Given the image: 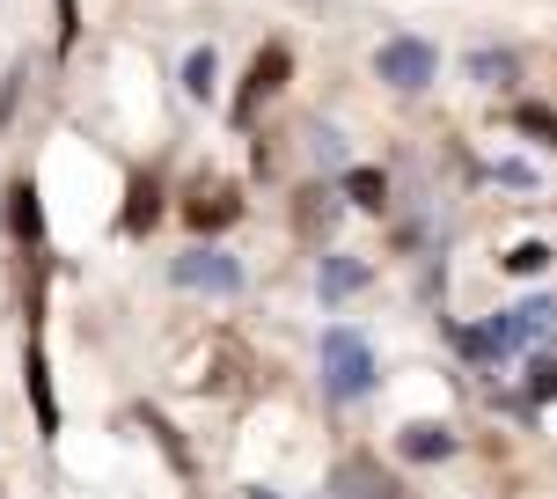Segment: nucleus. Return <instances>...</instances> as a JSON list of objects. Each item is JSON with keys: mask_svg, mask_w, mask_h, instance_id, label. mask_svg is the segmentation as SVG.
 Instances as JSON below:
<instances>
[{"mask_svg": "<svg viewBox=\"0 0 557 499\" xmlns=\"http://www.w3.org/2000/svg\"><path fill=\"white\" fill-rule=\"evenodd\" d=\"M447 448H455L447 426H404V455H418V463H433V455H447Z\"/></svg>", "mask_w": 557, "mask_h": 499, "instance_id": "10", "label": "nucleus"}, {"mask_svg": "<svg viewBox=\"0 0 557 499\" xmlns=\"http://www.w3.org/2000/svg\"><path fill=\"white\" fill-rule=\"evenodd\" d=\"M8 228H15V235H23V243H37V192H29V184H8Z\"/></svg>", "mask_w": 557, "mask_h": 499, "instance_id": "8", "label": "nucleus"}, {"mask_svg": "<svg viewBox=\"0 0 557 499\" xmlns=\"http://www.w3.org/2000/svg\"><path fill=\"white\" fill-rule=\"evenodd\" d=\"M470 74L484 88H499V82H513V52H470Z\"/></svg>", "mask_w": 557, "mask_h": 499, "instance_id": "11", "label": "nucleus"}, {"mask_svg": "<svg viewBox=\"0 0 557 499\" xmlns=\"http://www.w3.org/2000/svg\"><path fill=\"white\" fill-rule=\"evenodd\" d=\"M176 287H191V294H243V265L227 249H191V257H176Z\"/></svg>", "mask_w": 557, "mask_h": 499, "instance_id": "3", "label": "nucleus"}, {"mask_svg": "<svg viewBox=\"0 0 557 499\" xmlns=\"http://www.w3.org/2000/svg\"><path fill=\"white\" fill-rule=\"evenodd\" d=\"M396 485L382 477V463H367V455H352V463H337L331 477V499H389Z\"/></svg>", "mask_w": 557, "mask_h": 499, "instance_id": "5", "label": "nucleus"}, {"mask_svg": "<svg viewBox=\"0 0 557 499\" xmlns=\"http://www.w3.org/2000/svg\"><path fill=\"white\" fill-rule=\"evenodd\" d=\"M543 265H550V249H543V243H513V249H506V272H521V279L543 272Z\"/></svg>", "mask_w": 557, "mask_h": 499, "instance_id": "14", "label": "nucleus"}, {"mask_svg": "<svg viewBox=\"0 0 557 499\" xmlns=\"http://www.w3.org/2000/svg\"><path fill=\"white\" fill-rule=\"evenodd\" d=\"M513 331H521V345H529V338H550L557 331V302L550 294H543V302H521L513 308Z\"/></svg>", "mask_w": 557, "mask_h": 499, "instance_id": "9", "label": "nucleus"}, {"mask_svg": "<svg viewBox=\"0 0 557 499\" xmlns=\"http://www.w3.org/2000/svg\"><path fill=\"white\" fill-rule=\"evenodd\" d=\"M154 221V184H133V214H125V228H147Z\"/></svg>", "mask_w": 557, "mask_h": 499, "instance_id": "17", "label": "nucleus"}, {"mask_svg": "<svg viewBox=\"0 0 557 499\" xmlns=\"http://www.w3.org/2000/svg\"><path fill=\"white\" fill-rule=\"evenodd\" d=\"M513 125H521V133H535V139H557V111H550V104H521V111H513Z\"/></svg>", "mask_w": 557, "mask_h": 499, "instance_id": "13", "label": "nucleus"}, {"mask_svg": "<svg viewBox=\"0 0 557 499\" xmlns=\"http://www.w3.org/2000/svg\"><path fill=\"white\" fill-rule=\"evenodd\" d=\"M278 88H286V45H264L257 66H250V88H243V104H235V118H250L264 96H278Z\"/></svg>", "mask_w": 557, "mask_h": 499, "instance_id": "4", "label": "nucleus"}, {"mask_svg": "<svg viewBox=\"0 0 557 499\" xmlns=\"http://www.w3.org/2000/svg\"><path fill=\"white\" fill-rule=\"evenodd\" d=\"M184 88H191V96H213V52L184 59Z\"/></svg>", "mask_w": 557, "mask_h": 499, "instance_id": "15", "label": "nucleus"}, {"mask_svg": "<svg viewBox=\"0 0 557 499\" xmlns=\"http://www.w3.org/2000/svg\"><path fill=\"white\" fill-rule=\"evenodd\" d=\"M315 287H323V302H345V294H360V287H367V265H360V257H323Z\"/></svg>", "mask_w": 557, "mask_h": 499, "instance_id": "6", "label": "nucleus"}, {"mask_svg": "<svg viewBox=\"0 0 557 499\" xmlns=\"http://www.w3.org/2000/svg\"><path fill=\"white\" fill-rule=\"evenodd\" d=\"M235 214H243V206H235L227 192H206V198L191 206V221H198V228H221V221H235Z\"/></svg>", "mask_w": 557, "mask_h": 499, "instance_id": "12", "label": "nucleus"}, {"mask_svg": "<svg viewBox=\"0 0 557 499\" xmlns=\"http://www.w3.org/2000/svg\"><path fill=\"white\" fill-rule=\"evenodd\" d=\"M374 74H382L389 88H404V96H418V88L441 74V52H433L425 37H389V45L374 52Z\"/></svg>", "mask_w": 557, "mask_h": 499, "instance_id": "2", "label": "nucleus"}, {"mask_svg": "<svg viewBox=\"0 0 557 499\" xmlns=\"http://www.w3.org/2000/svg\"><path fill=\"white\" fill-rule=\"evenodd\" d=\"M529 397L543 404V397H557V361H535L529 367Z\"/></svg>", "mask_w": 557, "mask_h": 499, "instance_id": "16", "label": "nucleus"}, {"mask_svg": "<svg viewBox=\"0 0 557 499\" xmlns=\"http://www.w3.org/2000/svg\"><path fill=\"white\" fill-rule=\"evenodd\" d=\"M345 198H352L360 214H382V206H389V177H382V169H352V177H345Z\"/></svg>", "mask_w": 557, "mask_h": 499, "instance_id": "7", "label": "nucleus"}, {"mask_svg": "<svg viewBox=\"0 0 557 499\" xmlns=\"http://www.w3.org/2000/svg\"><path fill=\"white\" fill-rule=\"evenodd\" d=\"M323 389H331L337 404H352V397H367L374 389V353H367L360 331H323Z\"/></svg>", "mask_w": 557, "mask_h": 499, "instance_id": "1", "label": "nucleus"}]
</instances>
